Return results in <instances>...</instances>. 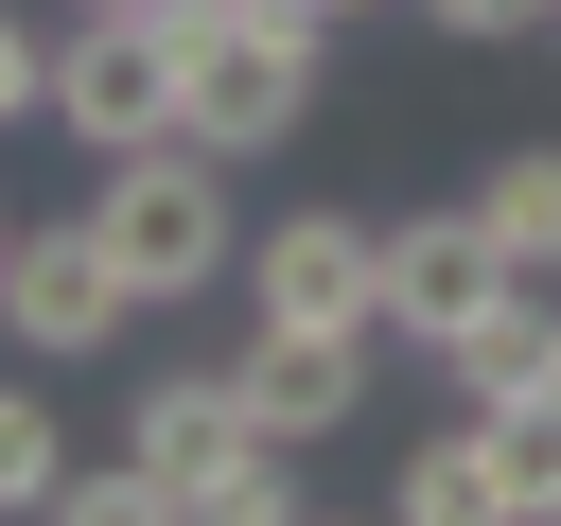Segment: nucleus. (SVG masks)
<instances>
[{"instance_id":"obj_4","label":"nucleus","mask_w":561,"mask_h":526,"mask_svg":"<svg viewBox=\"0 0 561 526\" xmlns=\"http://www.w3.org/2000/svg\"><path fill=\"white\" fill-rule=\"evenodd\" d=\"M228 281H245V316H263V333H386V281H368V210H263Z\"/></svg>"},{"instance_id":"obj_17","label":"nucleus","mask_w":561,"mask_h":526,"mask_svg":"<svg viewBox=\"0 0 561 526\" xmlns=\"http://www.w3.org/2000/svg\"><path fill=\"white\" fill-rule=\"evenodd\" d=\"M421 35H456V53H508V35H561V0H421Z\"/></svg>"},{"instance_id":"obj_16","label":"nucleus","mask_w":561,"mask_h":526,"mask_svg":"<svg viewBox=\"0 0 561 526\" xmlns=\"http://www.w3.org/2000/svg\"><path fill=\"white\" fill-rule=\"evenodd\" d=\"M18 123H53V35L0 0V140H18Z\"/></svg>"},{"instance_id":"obj_1","label":"nucleus","mask_w":561,"mask_h":526,"mask_svg":"<svg viewBox=\"0 0 561 526\" xmlns=\"http://www.w3.org/2000/svg\"><path fill=\"white\" fill-rule=\"evenodd\" d=\"M316 70H333V18L316 0H245V18H175V140H210L228 175L280 158L316 123Z\"/></svg>"},{"instance_id":"obj_9","label":"nucleus","mask_w":561,"mask_h":526,"mask_svg":"<svg viewBox=\"0 0 561 526\" xmlns=\"http://www.w3.org/2000/svg\"><path fill=\"white\" fill-rule=\"evenodd\" d=\"M438 368H456V403H508V386H561V281H508V298H491V316H473V333H456Z\"/></svg>"},{"instance_id":"obj_10","label":"nucleus","mask_w":561,"mask_h":526,"mask_svg":"<svg viewBox=\"0 0 561 526\" xmlns=\"http://www.w3.org/2000/svg\"><path fill=\"white\" fill-rule=\"evenodd\" d=\"M473 228L508 245V281H561V140H508L473 175Z\"/></svg>"},{"instance_id":"obj_8","label":"nucleus","mask_w":561,"mask_h":526,"mask_svg":"<svg viewBox=\"0 0 561 526\" xmlns=\"http://www.w3.org/2000/svg\"><path fill=\"white\" fill-rule=\"evenodd\" d=\"M368 351H386V333H245L228 368H245L263 438H298V456H316V438H333V421L368 403Z\"/></svg>"},{"instance_id":"obj_7","label":"nucleus","mask_w":561,"mask_h":526,"mask_svg":"<svg viewBox=\"0 0 561 526\" xmlns=\"http://www.w3.org/2000/svg\"><path fill=\"white\" fill-rule=\"evenodd\" d=\"M245 438H263L245 368H158V386L123 403V456H158V473H175V508H193V491H210V473H228Z\"/></svg>"},{"instance_id":"obj_21","label":"nucleus","mask_w":561,"mask_h":526,"mask_svg":"<svg viewBox=\"0 0 561 526\" xmlns=\"http://www.w3.org/2000/svg\"><path fill=\"white\" fill-rule=\"evenodd\" d=\"M0 245H18V210H0Z\"/></svg>"},{"instance_id":"obj_14","label":"nucleus","mask_w":561,"mask_h":526,"mask_svg":"<svg viewBox=\"0 0 561 526\" xmlns=\"http://www.w3.org/2000/svg\"><path fill=\"white\" fill-rule=\"evenodd\" d=\"M53 491H70V421H53V386H0V526L53 508Z\"/></svg>"},{"instance_id":"obj_20","label":"nucleus","mask_w":561,"mask_h":526,"mask_svg":"<svg viewBox=\"0 0 561 526\" xmlns=\"http://www.w3.org/2000/svg\"><path fill=\"white\" fill-rule=\"evenodd\" d=\"M70 18H123V0H70Z\"/></svg>"},{"instance_id":"obj_19","label":"nucleus","mask_w":561,"mask_h":526,"mask_svg":"<svg viewBox=\"0 0 561 526\" xmlns=\"http://www.w3.org/2000/svg\"><path fill=\"white\" fill-rule=\"evenodd\" d=\"M316 18H386V0H316Z\"/></svg>"},{"instance_id":"obj_2","label":"nucleus","mask_w":561,"mask_h":526,"mask_svg":"<svg viewBox=\"0 0 561 526\" xmlns=\"http://www.w3.org/2000/svg\"><path fill=\"white\" fill-rule=\"evenodd\" d=\"M88 228H105V263L140 281V316H175V298H210V281L245 263V210H228V158H210V140L88 158Z\"/></svg>"},{"instance_id":"obj_18","label":"nucleus","mask_w":561,"mask_h":526,"mask_svg":"<svg viewBox=\"0 0 561 526\" xmlns=\"http://www.w3.org/2000/svg\"><path fill=\"white\" fill-rule=\"evenodd\" d=\"M158 18H245V0H158Z\"/></svg>"},{"instance_id":"obj_6","label":"nucleus","mask_w":561,"mask_h":526,"mask_svg":"<svg viewBox=\"0 0 561 526\" xmlns=\"http://www.w3.org/2000/svg\"><path fill=\"white\" fill-rule=\"evenodd\" d=\"M368 281H386V351H456V333L508 298V245H491V228H473V193H456V210L368 228Z\"/></svg>"},{"instance_id":"obj_11","label":"nucleus","mask_w":561,"mask_h":526,"mask_svg":"<svg viewBox=\"0 0 561 526\" xmlns=\"http://www.w3.org/2000/svg\"><path fill=\"white\" fill-rule=\"evenodd\" d=\"M473 438H491V491H508V526H561V386H508V403H473Z\"/></svg>"},{"instance_id":"obj_5","label":"nucleus","mask_w":561,"mask_h":526,"mask_svg":"<svg viewBox=\"0 0 561 526\" xmlns=\"http://www.w3.org/2000/svg\"><path fill=\"white\" fill-rule=\"evenodd\" d=\"M0 333H18V351H123V333H140V281L105 263L88 210H35V228L0 245Z\"/></svg>"},{"instance_id":"obj_3","label":"nucleus","mask_w":561,"mask_h":526,"mask_svg":"<svg viewBox=\"0 0 561 526\" xmlns=\"http://www.w3.org/2000/svg\"><path fill=\"white\" fill-rule=\"evenodd\" d=\"M53 140H88V158L175 140V18H158V0H123V18H70V35H53Z\"/></svg>"},{"instance_id":"obj_12","label":"nucleus","mask_w":561,"mask_h":526,"mask_svg":"<svg viewBox=\"0 0 561 526\" xmlns=\"http://www.w3.org/2000/svg\"><path fill=\"white\" fill-rule=\"evenodd\" d=\"M386 526H508V491H491V438L456 421V438H421L403 473H386Z\"/></svg>"},{"instance_id":"obj_15","label":"nucleus","mask_w":561,"mask_h":526,"mask_svg":"<svg viewBox=\"0 0 561 526\" xmlns=\"http://www.w3.org/2000/svg\"><path fill=\"white\" fill-rule=\"evenodd\" d=\"M193 526H298V438H245V456L193 491Z\"/></svg>"},{"instance_id":"obj_13","label":"nucleus","mask_w":561,"mask_h":526,"mask_svg":"<svg viewBox=\"0 0 561 526\" xmlns=\"http://www.w3.org/2000/svg\"><path fill=\"white\" fill-rule=\"evenodd\" d=\"M53 526H193V508H175V473H158V456H70Z\"/></svg>"}]
</instances>
